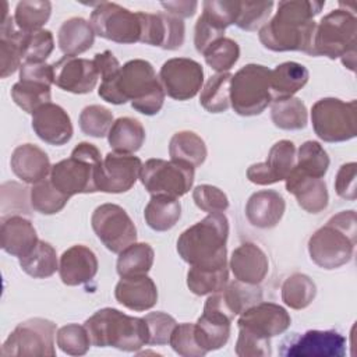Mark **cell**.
Returning a JSON list of instances; mask_svg holds the SVG:
<instances>
[{
    "mask_svg": "<svg viewBox=\"0 0 357 357\" xmlns=\"http://www.w3.org/2000/svg\"><path fill=\"white\" fill-rule=\"evenodd\" d=\"M324 6L325 1H279L276 14L259 28V42L272 52H303L312 56L317 29L314 17Z\"/></svg>",
    "mask_w": 357,
    "mask_h": 357,
    "instance_id": "cell-1",
    "label": "cell"
},
{
    "mask_svg": "<svg viewBox=\"0 0 357 357\" xmlns=\"http://www.w3.org/2000/svg\"><path fill=\"white\" fill-rule=\"evenodd\" d=\"M98 93L112 105L130 100L132 109L145 116L159 113L166 96L153 66L142 59L127 61L113 77L102 79Z\"/></svg>",
    "mask_w": 357,
    "mask_h": 357,
    "instance_id": "cell-2",
    "label": "cell"
},
{
    "mask_svg": "<svg viewBox=\"0 0 357 357\" xmlns=\"http://www.w3.org/2000/svg\"><path fill=\"white\" fill-rule=\"evenodd\" d=\"M229 220L215 212L185 229L177 238V252L191 266L219 268L227 265Z\"/></svg>",
    "mask_w": 357,
    "mask_h": 357,
    "instance_id": "cell-3",
    "label": "cell"
},
{
    "mask_svg": "<svg viewBox=\"0 0 357 357\" xmlns=\"http://www.w3.org/2000/svg\"><path fill=\"white\" fill-rule=\"evenodd\" d=\"M356 241V211H342L314 231L308 240V254L317 266L326 271L337 269L353 258Z\"/></svg>",
    "mask_w": 357,
    "mask_h": 357,
    "instance_id": "cell-4",
    "label": "cell"
},
{
    "mask_svg": "<svg viewBox=\"0 0 357 357\" xmlns=\"http://www.w3.org/2000/svg\"><path fill=\"white\" fill-rule=\"evenodd\" d=\"M84 325L96 347H114L131 353L138 351L148 342L144 317H131L112 307L98 310Z\"/></svg>",
    "mask_w": 357,
    "mask_h": 357,
    "instance_id": "cell-5",
    "label": "cell"
},
{
    "mask_svg": "<svg viewBox=\"0 0 357 357\" xmlns=\"http://www.w3.org/2000/svg\"><path fill=\"white\" fill-rule=\"evenodd\" d=\"M102 162L100 151L89 142H79L71 156L52 166L49 178L67 197L98 191L96 169Z\"/></svg>",
    "mask_w": 357,
    "mask_h": 357,
    "instance_id": "cell-6",
    "label": "cell"
},
{
    "mask_svg": "<svg viewBox=\"0 0 357 357\" xmlns=\"http://www.w3.org/2000/svg\"><path fill=\"white\" fill-rule=\"evenodd\" d=\"M271 70L262 64H245L230 82V106L238 116L261 114L272 103Z\"/></svg>",
    "mask_w": 357,
    "mask_h": 357,
    "instance_id": "cell-7",
    "label": "cell"
},
{
    "mask_svg": "<svg viewBox=\"0 0 357 357\" xmlns=\"http://www.w3.org/2000/svg\"><path fill=\"white\" fill-rule=\"evenodd\" d=\"M357 18L344 8L332 10L317 24L312 56H325L331 60L342 59L356 52Z\"/></svg>",
    "mask_w": 357,
    "mask_h": 357,
    "instance_id": "cell-8",
    "label": "cell"
},
{
    "mask_svg": "<svg viewBox=\"0 0 357 357\" xmlns=\"http://www.w3.org/2000/svg\"><path fill=\"white\" fill-rule=\"evenodd\" d=\"M311 123L317 137L325 142H343L357 134V102L322 98L311 107Z\"/></svg>",
    "mask_w": 357,
    "mask_h": 357,
    "instance_id": "cell-9",
    "label": "cell"
},
{
    "mask_svg": "<svg viewBox=\"0 0 357 357\" xmlns=\"http://www.w3.org/2000/svg\"><path fill=\"white\" fill-rule=\"evenodd\" d=\"M195 177V169L187 163L165 159H148L142 163L139 180L151 195H169L180 198L185 195Z\"/></svg>",
    "mask_w": 357,
    "mask_h": 357,
    "instance_id": "cell-10",
    "label": "cell"
},
{
    "mask_svg": "<svg viewBox=\"0 0 357 357\" xmlns=\"http://www.w3.org/2000/svg\"><path fill=\"white\" fill-rule=\"evenodd\" d=\"M56 324L45 318H29L18 324L1 346V356L54 357Z\"/></svg>",
    "mask_w": 357,
    "mask_h": 357,
    "instance_id": "cell-11",
    "label": "cell"
},
{
    "mask_svg": "<svg viewBox=\"0 0 357 357\" xmlns=\"http://www.w3.org/2000/svg\"><path fill=\"white\" fill-rule=\"evenodd\" d=\"M89 22L96 35L116 43L131 45L141 40L139 13L110 1H102L91 13Z\"/></svg>",
    "mask_w": 357,
    "mask_h": 357,
    "instance_id": "cell-12",
    "label": "cell"
},
{
    "mask_svg": "<svg viewBox=\"0 0 357 357\" xmlns=\"http://www.w3.org/2000/svg\"><path fill=\"white\" fill-rule=\"evenodd\" d=\"M91 225L96 237L114 254H120L137 241L134 222L126 209L117 204L99 205L91 216Z\"/></svg>",
    "mask_w": 357,
    "mask_h": 357,
    "instance_id": "cell-13",
    "label": "cell"
},
{
    "mask_svg": "<svg viewBox=\"0 0 357 357\" xmlns=\"http://www.w3.org/2000/svg\"><path fill=\"white\" fill-rule=\"evenodd\" d=\"M159 81L167 96L176 100H188L202 89L204 70L192 59L174 57L162 64Z\"/></svg>",
    "mask_w": 357,
    "mask_h": 357,
    "instance_id": "cell-14",
    "label": "cell"
},
{
    "mask_svg": "<svg viewBox=\"0 0 357 357\" xmlns=\"http://www.w3.org/2000/svg\"><path fill=\"white\" fill-rule=\"evenodd\" d=\"M142 169V162L132 153L109 152L102 158L96 169V187L98 191L109 194H121L137 183Z\"/></svg>",
    "mask_w": 357,
    "mask_h": 357,
    "instance_id": "cell-15",
    "label": "cell"
},
{
    "mask_svg": "<svg viewBox=\"0 0 357 357\" xmlns=\"http://www.w3.org/2000/svg\"><path fill=\"white\" fill-rule=\"evenodd\" d=\"M231 321L233 317L225 308L219 291L209 294L202 315L194 324L195 339L205 353L219 350L227 343Z\"/></svg>",
    "mask_w": 357,
    "mask_h": 357,
    "instance_id": "cell-16",
    "label": "cell"
},
{
    "mask_svg": "<svg viewBox=\"0 0 357 357\" xmlns=\"http://www.w3.org/2000/svg\"><path fill=\"white\" fill-rule=\"evenodd\" d=\"M280 354L286 357H343L346 337L335 329H311L283 342Z\"/></svg>",
    "mask_w": 357,
    "mask_h": 357,
    "instance_id": "cell-17",
    "label": "cell"
},
{
    "mask_svg": "<svg viewBox=\"0 0 357 357\" xmlns=\"http://www.w3.org/2000/svg\"><path fill=\"white\" fill-rule=\"evenodd\" d=\"M138 13L141 18V43L158 46L165 50H177L183 46L185 25L181 18L166 11L156 14Z\"/></svg>",
    "mask_w": 357,
    "mask_h": 357,
    "instance_id": "cell-18",
    "label": "cell"
},
{
    "mask_svg": "<svg viewBox=\"0 0 357 357\" xmlns=\"http://www.w3.org/2000/svg\"><path fill=\"white\" fill-rule=\"evenodd\" d=\"M290 314L284 307L275 303L259 301L240 314L237 326L247 329L261 337H275L289 329Z\"/></svg>",
    "mask_w": 357,
    "mask_h": 357,
    "instance_id": "cell-19",
    "label": "cell"
},
{
    "mask_svg": "<svg viewBox=\"0 0 357 357\" xmlns=\"http://www.w3.org/2000/svg\"><path fill=\"white\" fill-rule=\"evenodd\" d=\"M53 84L60 89L77 95L89 93L96 86L99 74L93 60L64 56L52 64Z\"/></svg>",
    "mask_w": 357,
    "mask_h": 357,
    "instance_id": "cell-20",
    "label": "cell"
},
{
    "mask_svg": "<svg viewBox=\"0 0 357 357\" xmlns=\"http://www.w3.org/2000/svg\"><path fill=\"white\" fill-rule=\"evenodd\" d=\"M296 146L289 139L272 145L265 162L254 163L247 169V178L258 185H269L286 180L296 165Z\"/></svg>",
    "mask_w": 357,
    "mask_h": 357,
    "instance_id": "cell-21",
    "label": "cell"
},
{
    "mask_svg": "<svg viewBox=\"0 0 357 357\" xmlns=\"http://www.w3.org/2000/svg\"><path fill=\"white\" fill-rule=\"evenodd\" d=\"M32 128L42 141L56 146L67 144L74 132L68 113L52 102L33 112Z\"/></svg>",
    "mask_w": 357,
    "mask_h": 357,
    "instance_id": "cell-22",
    "label": "cell"
},
{
    "mask_svg": "<svg viewBox=\"0 0 357 357\" xmlns=\"http://www.w3.org/2000/svg\"><path fill=\"white\" fill-rule=\"evenodd\" d=\"M284 181L287 192L296 197L301 209L308 213H319L326 209L329 194L324 178L308 176L293 167Z\"/></svg>",
    "mask_w": 357,
    "mask_h": 357,
    "instance_id": "cell-23",
    "label": "cell"
},
{
    "mask_svg": "<svg viewBox=\"0 0 357 357\" xmlns=\"http://www.w3.org/2000/svg\"><path fill=\"white\" fill-rule=\"evenodd\" d=\"M98 266L95 252L86 245L75 244L61 254L59 275L66 286H79L95 278Z\"/></svg>",
    "mask_w": 357,
    "mask_h": 357,
    "instance_id": "cell-24",
    "label": "cell"
},
{
    "mask_svg": "<svg viewBox=\"0 0 357 357\" xmlns=\"http://www.w3.org/2000/svg\"><path fill=\"white\" fill-rule=\"evenodd\" d=\"M229 266L234 278L248 284H259L269 271V261L264 250L255 243L240 244L230 257Z\"/></svg>",
    "mask_w": 357,
    "mask_h": 357,
    "instance_id": "cell-25",
    "label": "cell"
},
{
    "mask_svg": "<svg viewBox=\"0 0 357 357\" xmlns=\"http://www.w3.org/2000/svg\"><path fill=\"white\" fill-rule=\"evenodd\" d=\"M0 240L1 248L17 258L25 257L39 241L32 222L21 215L1 218Z\"/></svg>",
    "mask_w": 357,
    "mask_h": 357,
    "instance_id": "cell-26",
    "label": "cell"
},
{
    "mask_svg": "<svg viewBox=\"0 0 357 357\" xmlns=\"http://www.w3.org/2000/svg\"><path fill=\"white\" fill-rule=\"evenodd\" d=\"M13 173L24 183L36 184L50 174L52 165L47 153L33 144L18 145L10 159Z\"/></svg>",
    "mask_w": 357,
    "mask_h": 357,
    "instance_id": "cell-27",
    "label": "cell"
},
{
    "mask_svg": "<svg viewBox=\"0 0 357 357\" xmlns=\"http://www.w3.org/2000/svg\"><path fill=\"white\" fill-rule=\"evenodd\" d=\"M116 300L128 310L146 311L158 303L155 282L146 275L121 278L114 287Z\"/></svg>",
    "mask_w": 357,
    "mask_h": 357,
    "instance_id": "cell-28",
    "label": "cell"
},
{
    "mask_svg": "<svg viewBox=\"0 0 357 357\" xmlns=\"http://www.w3.org/2000/svg\"><path fill=\"white\" fill-rule=\"evenodd\" d=\"M284 211V198L275 190L257 191L245 204V216L248 222L258 229L275 227L282 220Z\"/></svg>",
    "mask_w": 357,
    "mask_h": 357,
    "instance_id": "cell-29",
    "label": "cell"
},
{
    "mask_svg": "<svg viewBox=\"0 0 357 357\" xmlns=\"http://www.w3.org/2000/svg\"><path fill=\"white\" fill-rule=\"evenodd\" d=\"M4 18L0 28V77L7 78L24 63V36L25 32L14 28V18L7 13L4 1Z\"/></svg>",
    "mask_w": 357,
    "mask_h": 357,
    "instance_id": "cell-30",
    "label": "cell"
},
{
    "mask_svg": "<svg viewBox=\"0 0 357 357\" xmlns=\"http://www.w3.org/2000/svg\"><path fill=\"white\" fill-rule=\"evenodd\" d=\"M95 31L82 17L66 20L57 33V45L64 56L77 57L89 50L95 42Z\"/></svg>",
    "mask_w": 357,
    "mask_h": 357,
    "instance_id": "cell-31",
    "label": "cell"
},
{
    "mask_svg": "<svg viewBox=\"0 0 357 357\" xmlns=\"http://www.w3.org/2000/svg\"><path fill=\"white\" fill-rule=\"evenodd\" d=\"M310 78L308 70L296 61H284L271 70L272 98L282 99L298 92Z\"/></svg>",
    "mask_w": 357,
    "mask_h": 357,
    "instance_id": "cell-32",
    "label": "cell"
},
{
    "mask_svg": "<svg viewBox=\"0 0 357 357\" xmlns=\"http://www.w3.org/2000/svg\"><path fill=\"white\" fill-rule=\"evenodd\" d=\"M107 141L114 152L134 153L145 142V128L137 119L119 117L109 130Z\"/></svg>",
    "mask_w": 357,
    "mask_h": 357,
    "instance_id": "cell-33",
    "label": "cell"
},
{
    "mask_svg": "<svg viewBox=\"0 0 357 357\" xmlns=\"http://www.w3.org/2000/svg\"><path fill=\"white\" fill-rule=\"evenodd\" d=\"M181 216L178 198L169 195H152L145 206L144 218L155 231H167L176 226Z\"/></svg>",
    "mask_w": 357,
    "mask_h": 357,
    "instance_id": "cell-34",
    "label": "cell"
},
{
    "mask_svg": "<svg viewBox=\"0 0 357 357\" xmlns=\"http://www.w3.org/2000/svg\"><path fill=\"white\" fill-rule=\"evenodd\" d=\"M169 155L172 160L187 163L195 169L205 162L208 149L205 141L198 134L184 130L176 132L170 138Z\"/></svg>",
    "mask_w": 357,
    "mask_h": 357,
    "instance_id": "cell-35",
    "label": "cell"
},
{
    "mask_svg": "<svg viewBox=\"0 0 357 357\" xmlns=\"http://www.w3.org/2000/svg\"><path fill=\"white\" fill-rule=\"evenodd\" d=\"M271 120L280 130H303L308 123V112L304 102L296 96L275 99L271 106Z\"/></svg>",
    "mask_w": 357,
    "mask_h": 357,
    "instance_id": "cell-36",
    "label": "cell"
},
{
    "mask_svg": "<svg viewBox=\"0 0 357 357\" xmlns=\"http://www.w3.org/2000/svg\"><path fill=\"white\" fill-rule=\"evenodd\" d=\"M18 259L21 269L35 279L50 278L56 271H59L56 250L43 240H39L31 252Z\"/></svg>",
    "mask_w": 357,
    "mask_h": 357,
    "instance_id": "cell-37",
    "label": "cell"
},
{
    "mask_svg": "<svg viewBox=\"0 0 357 357\" xmlns=\"http://www.w3.org/2000/svg\"><path fill=\"white\" fill-rule=\"evenodd\" d=\"M155 259V251L148 243H134L124 248L117 258V273L120 278L146 275Z\"/></svg>",
    "mask_w": 357,
    "mask_h": 357,
    "instance_id": "cell-38",
    "label": "cell"
},
{
    "mask_svg": "<svg viewBox=\"0 0 357 357\" xmlns=\"http://www.w3.org/2000/svg\"><path fill=\"white\" fill-rule=\"evenodd\" d=\"M229 282L227 265L219 268L191 266L187 272V286L197 296L213 294L226 287Z\"/></svg>",
    "mask_w": 357,
    "mask_h": 357,
    "instance_id": "cell-39",
    "label": "cell"
},
{
    "mask_svg": "<svg viewBox=\"0 0 357 357\" xmlns=\"http://www.w3.org/2000/svg\"><path fill=\"white\" fill-rule=\"evenodd\" d=\"M231 75L227 73H216L202 85L199 93L201 106L209 113H222L230 107V82Z\"/></svg>",
    "mask_w": 357,
    "mask_h": 357,
    "instance_id": "cell-40",
    "label": "cell"
},
{
    "mask_svg": "<svg viewBox=\"0 0 357 357\" xmlns=\"http://www.w3.org/2000/svg\"><path fill=\"white\" fill-rule=\"evenodd\" d=\"M223 305L234 318L251 305L262 301V291L258 284H248L240 280L227 282L226 287L219 291Z\"/></svg>",
    "mask_w": 357,
    "mask_h": 357,
    "instance_id": "cell-41",
    "label": "cell"
},
{
    "mask_svg": "<svg viewBox=\"0 0 357 357\" xmlns=\"http://www.w3.org/2000/svg\"><path fill=\"white\" fill-rule=\"evenodd\" d=\"M282 301L293 310L307 308L317 296L314 280L304 273H293L287 276L282 284Z\"/></svg>",
    "mask_w": 357,
    "mask_h": 357,
    "instance_id": "cell-42",
    "label": "cell"
},
{
    "mask_svg": "<svg viewBox=\"0 0 357 357\" xmlns=\"http://www.w3.org/2000/svg\"><path fill=\"white\" fill-rule=\"evenodd\" d=\"M52 3L47 0H22L17 4L14 21L20 31L35 32L49 21Z\"/></svg>",
    "mask_w": 357,
    "mask_h": 357,
    "instance_id": "cell-43",
    "label": "cell"
},
{
    "mask_svg": "<svg viewBox=\"0 0 357 357\" xmlns=\"http://www.w3.org/2000/svg\"><path fill=\"white\" fill-rule=\"evenodd\" d=\"M329 156L318 141H305L296 152L294 167L308 176L322 178L329 169Z\"/></svg>",
    "mask_w": 357,
    "mask_h": 357,
    "instance_id": "cell-44",
    "label": "cell"
},
{
    "mask_svg": "<svg viewBox=\"0 0 357 357\" xmlns=\"http://www.w3.org/2000/svg\"><path fill=\"white\" fill-rule=\"evenodd\" d=\"M29 197L32 209L42 215H54L60 212L70 199V197L64 195L53 185L50 178H45L36 184H32Z\"/></svg>",
    "mask_w": 357,
    "mask_h": 357,
    "instance_id": "cell-45",
    "label": "cell"
},
{
    "mask_svg": "<svg viewBox=\"0 0 357 357\" xmlns=\"http://www.w3.org/2000/svg\"><path fill=\"white\" fill-rule=\"evenodd\" d=\"M11 98L24 112L33 114L35 110L50 102V85L33 81H18L11 88Z\"/></svg>",
    "mask_w": 357,
    "mask_h": 357,
    "instance_id": "cell-46",
    "label": "cell"
},
{
    "mask_svg": "<svg viewBox=\"0 0 357 357\" xmlns=\"http://www.w3.org/2000/svg\"><path fill=\"white\" fill-rule=\"evenodd\" d=\"M240 47L236 40L230 38H220L213 42L205 52V63L216 73H227L238 60Z\"/></svg>",
    "mask_w": 357,
    "mask_h": 357,
    "instance_id": "cell-47",
    "label": "cell"
},
{
    "mask_svg": "<svg viewBox=\"0 0 357 357\" xmlns=\"http://www.w3.org/2000/svg\"><path fill=\"white\" fill-rule=\"evenodd\" d=\"M113 123V113L100 105L85 106L78 117L81 131L93 138L106 137Z\"/></svg>",
    "mask_w": 357,
    "mask_h": 357,
    "instance_id": "cell-48",
    "label": "cell"
},
{
    "mask_svg": "<svg viewBox=\"0 0 357 357\" xmlns=\"http://www.w3.org/2000/svg\"><path fill=\"white\" fill-rule=\"evenodd\" d=\"M56 342L60 350L68 356H84L92 342L85 325L67 324L57 331Z\"/></svg>",
    "mask_w": 357,
    "mask_h": 357,
    "instance_id": "cell-49",
    "label": "cell"
},
{
    "mask_svg": "<svg viewBox=\"0 0 357 357\" xmlns=\"http://www.w3.org/2000/svg\"><path fill=\"white\" fill-rule=\"evenodd\" d=\"M273 1H240L236 26L243 31H257L268 22Z\"/></svg>",
    "mask_w": 357,
    "mask_h": 357,
    "instance_id": "cell-50",
    "label": "cell"
},
{
    "mask_svg": "<svg viewBox=\"0 0 357 357\" xmlns=\"http://www.w3.org/2000/svg\"><path fill=\"white\" fill-rule=\"evenodd\" d=\"M54 49L53 33L49 29L25 32L24 36V61L45 63Z\"/></svg>",
    "mask_w": 357,
    "mask_h": 357,
    "instance_id": "cell-51",
    "label": "cell"
},
{
    "mask_svg": "<svg viewBox=\"0 0 357 357\" xmlns=\"http://www.w3.org/2000/svg\"><path fill=\"white\" fill-rule=\"evenodd\" d=\"M169 344L174 353L183 357H202L206 354L195 339L194 324H177L170 335Z\"/></svg>",
    "mask_w": 357,
    "mask_h": 357,
    "instance_id": "cell-52",
    "label": "cell"
},
{
    "mask_svg": "<svg viewBox=\"0 0 357 357\" xmlns=\"http://www.w3.org/2000/svg\"><path fill=\"white\" fill-rule=\"evenodd\" d=\"M148 328V342L151 346H163L170 340V335L177 325L176 319L162 311L149 312L144 317Z\"/></svg>",
    "mask_w": 357,
    "mask_h": 357,
    "instance_id": "cell-53",
    "label": "cell"
},
{
    "mask_svg": "<svg viewBox=\"0 0 357 357\" xmlns=\"http://www.w3.org/2000/svg\"><path fill=\"white\" fill-rule=\"evenodd\" d=\"M28 201H31L28 188L20 185L15 181H8L1 184V204L8 202L1 205L3 216L20 215V213L28 215L29 213Z\"/></svg>",
    "mask_w": 357,
    "mask_h": 357,
    "instance_id": "cell-54",
    "label": "cell"
},
{
    "mask_svg": "<svg viewBox=\"0 0 357 357\" xmlns=\"http://www.w3.org/2000/svg\"><path fill=\"white\" fill-rule=\"evenodd\" d=\"M195 205L208 213L225 212L229 208L227 195L218 187L211 184H199L192 190Z\"/></svg>",
    "mask_w": 357,
    "mask_h": 357,
    "instance_id": "cell-55",
    "label": "cell"
},
{
    "mask_svg": "<svg viewBox=\"0 0 357 357\" xmlns=\"http://www.w3.org/2000/svg\"><path fill=\"white\" fill-rule=\"evenodd\" d=\"M225 26H222L216 20H213L211 15L202 11L199 18L195 24L194 31V45L199 54H204V52L218 39L223 38L225 35Z\"/></svg>",
    "mask_w": 357,
    "mask_h": 357,
    "instance_id": "cell-56",
    "label": "cell"
},
{
    "mask_svg": "<svg viewBox=\"0 0 357 357\" xmlns=\"http://www.w3.org/2000/svg\"><path fill=\"white\" fill-rule=\"evenodd\" d=\"M234 351L238 357H266L272 354L271 339L261 337L247 329L238 328Z\"/></svg>",
    "mask_w": 357,
    "mask_h": 357,
    "instance_id": "cell-57",
    "label": "cell"
},
{
    "mask_svg": "<svg viewBox=\"0 0 357 357\" xmlns=\"http://www.w3.org/2000/svg\"><path fill=\"white\" fill-rule=\"evenodd\" d=\"M202 8L225 28L236 24L240 1H223V0H206L202 3Z\"/></svg>",
    "mask_w": 357,
    "mask_h": 357,
    "instance_id": "cell-58",
    "label": "cell"
},
{
    "mask_svg": "<svg viewBox=\"0 0 357 357\" xmlns=\"http://www.w3.org/2000/svg\"><path fill=\"white\" fill-rule=\"evenodd\" d=\"M356 162L344 163L339 167L335 177L336 194L347 201H354L357 197L356 190Z\"/></svg>",
    "mask_w": 357,
    "mask_h": 357,
    "instance_id": "cell-59",
    "label": "cell"
},
{
    "mask_svg": "<svg viewBox=\"0 0 357 357\" xmlns=\"http://www.w3.org/2000/svg\"><path fill=\"white\" fill-rule=\"evenodd\" d=\"M20 81H33L50 85L53 84V67L46 63L24 61L20 67Z\"/></svg>",
    "mask_w": 357,
    "mask_h": 357,
    "instance_id": "cell-60",
    "label": "cell"
},
{
    "mask_svg": "<svg viewBox=\"0 0 357 357\" xmlns=\"http://www.w3.org/2000/svg\"><path fill=\"white\" fill-rule=\"evenodd\" d=\"M93 64L102 79H107L113 77L121 67L119 60L114 57V54L110 50L96 53L93 57Z\"/></svg>",
    "mask_w": 357,
    "mask_h": 357,
    "instance_id": "cell-61",
    "label": "cell"
},
{
    "mask_svg": "<svg viewBox=\"0 0 357 357\" xmlns=\"http://www.w3.org/2000/svg\"><path fill=\"white\" fill-rule=\"evenodd\" d=\"M160 6L166 10V13L178 17L188 18L192 17L198 8V1L194 0H176V1H162Z\"/></svg>",
    "mask_w": 357,
    "mask_h": 357,
    "instance_id": "cell-62",
    "label": "cell"
}]
</instances>
